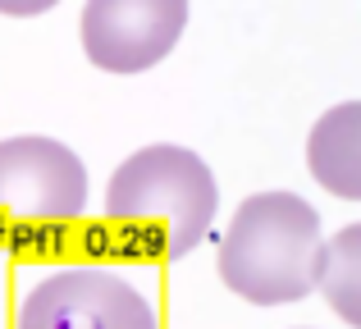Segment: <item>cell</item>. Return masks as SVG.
I'll return each mask as SVG.
<instances>
[{"label":"cell","mask_w":361,"mask_h":329,"mask_svg":"<svg viewBox=\"0 0 361 329\" xmlns=\"http://www.w3.org/2000/svg\"><path fill=\"white\" fill-rule=\"evenodd\" d=\"M188 0H87L78 18L82 51L106 73H147L178 46Z\"/></svg>","instance_id":"cell-5"},{"label":"cell","mask_w":361,"mask_h":329,"mask_svg":"<svg viewBox=\"0 0 361 329\" xmlns=\"http://www.w3.org/2000/svg\"><path fill=\"white\" fill-rule=\"evenodd\" d=\"M87 211V165L42 133L0 142V215L14 224H69Z\"/></svg>","instance_id":"cell-4"},{"label":"cell","mask_w":361,"mask_h":329,"mask_svg":"<svg viewBox=\"0 0 361 329\" xmlns=\"http://www.w3.org/2000/svg\"><path fill=\"white\" fill-rule=\"evenodd\" d=\"M14 329H160L156 302L123 270L78 261L37 279Z\"/></svg>","instance_id":"cell-3"},{"label":"cell","mask_w":361,"mask_h":329,"mask_svg":"<svg viewBox=\"0 0 361 329\" xmlns=\"http://www.w3.org/2000/svg\"><path fill=\"white\" fill-rule=\"evenodd\" d=\"M320 211L298 192H252L220 233V279L252 306H283L316 293Z\"/></svg>","instance_id":"cell-2"},{"label":"cell","mask_w":361,"mask_h":329,"mask_svg":"<svg viewBox=\"0 0 361 329\" xmlns=\"http://www.w3.org/2000/svg\"><path fill=\"white\" fill-rule=\"evenodd\" d=\"M60 0H0V14H9V18H37V14H46V9H55Z\"/></svg>","instance_id":"cell-8"},{"label":"cell","mask_w":361,"mask_h":329,"mask_svg":"<svg viewBox=\"0 0 361 329\" xmlns=\"http://www.w3.org/2000/svg\"><path fill=\"white\" fill-rule=\"evenodd\" d=\"M307 169L325 192L361 201V97L325 110L307 133Z\"/></svg>","instance_id":"cell-6"},{"label":"cell","mask_w":361,"mask_h":329,"mask_svg":"<svg viewBox=\"0 0 361 329\" xmlns=\"http://www.w3.org/2000/svg\"><path fill=\"white\" fill-rule=\"evenodd\" d=\"M220 211L215 169L192 147L156 142L142 147L110 174L106 215L133 247L156 252L165 261H183L211 233Z\"/></svg>","instance_id":"cell-1"},{"label":"cell","mask_w":361,"mask_h":329,"mask_svg":"<svg viewBox=\"0 0 361 329\" xmlns=\"http://www.w3.org/2000/svg\"><path fill=\"white\" fill-rule=\"evenodd\" d=\"M316 288L343 325L361 329V220L343 224L334 238L320 242V266H316Z\"/></svg>","instance_id":"cell-7"}]
</instances>
